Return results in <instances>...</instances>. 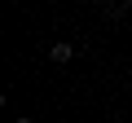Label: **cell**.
I'll return each instance as SVG.
<instances>
[{"instance_id":"6da1fadb","label":"cell","mask_w":132,"mask_h":123,"mask_svg":"<svg viewBox=\"0 0 132 123\" xmlns=\"http://www.w3.org/2000/svg\"><path fill=\"white\" fill-rule=\"evenodd\" d=\"M48 57H53V61H71V57H75V48L62 40V44H53V48H48Z\"/></svg>"}]
</instances>
